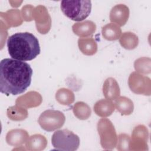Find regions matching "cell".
Masks as SVG:
<instances>
[{"label":"cell","mask_w":151,"mask_h":151,"mask_svg":"<svg viewBox=\"0 0 151 151\" xmlns=\"http://www.w3.org/2000/svg\"><path fill=\"white\" fill-rule=\"evenodd\" d=\"M150 78L140 75L136 72H133L129 78V86L131 90L134 93L149 95L150 93Z\"/></svg>","instance_id":"cell-7"},{"label":"cell","mask_w":151,"mask_h":151,"mask_svg":"<svg viewBox=\"0 0 151 151\" xmlns=\"http://www.w3.org/2000/svg\"><path fill=\"white\" fill-rule=\"evenodd\" d=\"M114 100L116 109L122 115H129L133 112V103L130 99L126 97H120Z\"/></svg>","instance_id":"cell-14"},{"label":"cell","mask_w":151,"mask_h":151,"mask_svg":"<svg viewBox=\"0 0 151 151\" xmlns=\"http://www.w3.org/2000/svg\"><path fill=\"white\" fill-rule=\"evenodd\" d=\"M7 47L12 58L22 61H31L40 53L38 40L28 32H17L9 37Z\"/></svg>","instance_id":"cell-2"},{"label":"cell","mask_w":151,"mask_h":151,"mask_svg":"<svg viewBox=\"0 0 151 151\" xmlns=\"http://www.w3.org/2000/svg\"><path fill=\"white\" fill-rule=\"evenodd\" d=\"M129 17V9L124 4H120L116 5L112 8L110 12V19L114 24L123 26Z\"/></svg>","instance_id":"cell-8"},{"label":"cell","mask_w":151,"mask_h":151,"mask_svg":"<svg viewBox=\"0 0 151 151\" xmlns=\"http://www.w3.org/2000/svg\"><path fill=\"white\" fill-rule=\"evenodd\" d=\"M73 113L74 115L79 119H87L91 114L90 107L85 103L79 101L76 103L73 106Z\"/></svg>","instance_id":"cell-17"},{"label":"cell","mask_w":151,"mask_h":151,"mask_svg":"<svg viewBox=\"0 0 151 151\" xmlns=\"http://www.w3.org/2000/svg\"><path fill=\"white\" fill-rule=\"evenodd\" d=\"M55 98L57 101L63 105H69L74 101V93L65 88H60L57 91Z\"/></svg>","instance_id":"cell-18"},{"label":"cell","mask_w":151,"mask_h":151,"mask_svg":"<svg viewBox=\"0 0 151 151\" xmlns=\"http://www.w3.org/2000/svg\"><path fill=\"white\" fill-rule=\"evenodd\" d=\"M103 93L104 97L110 100H114L119 96L120 88L114 78L109 77L105 80L103 86Z\"/></svg>","instance_id":"cell-9"},{"label":"cell","mask_w":151,"mask_h":151,"mask_svg":"<svg viewBox=\"0 0 151 151\" xmlns=\"http://www.w3.org/2000/svg\"><path fill=\"white\" fill-rule=\"evenodd\" d=\"M91 2L89 0L62 1L61 9L68 18L75 21H81L87 18L91 11Z\"/></svg>","instance_id":"cell-3"},{"label":"cell","mask_w":151,"mask_h":151,"mask_svg":"<svg viewBox=\"0 0 151 151\" xmlns=\"http://www.w3.org/2000/svg\"><path fill=\"white\" fill-rule=\"evenodd\" d=\"M114 110V104L108 99L99 100L94 106V111L96 114L102 117H106L110 116Z\"/></svg>","instance_id":"cell-12"},{"label":"cell","mask_w":151,"mask_h":151,"mask_svg":"<svg viewBox=\"0 0 151 151\" xmlns=\"http://www.w3.org/2000/svg\"><path fill=\"white\" fill-rule=\"evenodd\" d=\"M47 145V140L45 137L41 134L32 135L28 139L26 143V147L29 150H32L33 146H44L45 147Z\"/></svg>","instance_id":"cell-19"},{"label":"cell","mask_w":151,"mask_h":151,"mask_svg":"<svg viewBox=\"0 0 151 151\" xmlns=\"http://www.w3.org/2000/svg\"><path fill=\"white\" fill-rule=\"evenodd\" d=\"M52 146L57 150L74 151L80 145L79 137L68 129L55 131L51 137Z\"/></svg>","instance_id":"cell-4"},{"label":"cell","mask_w":151,"mask_h":151,"mask_svg":"<svg viewBox=\"0 0 151 151\" xmlns=\"http://www.w3.org/2000/svg\"><path fill=\"white\" fill-rule=\"evenodd\" d=\"M138 37L134 33L126 32L123 34L120 38L121 45L126 49L132 50L135 48L138 45Z\"/></svg>","instance_id":"cell-16"},{"label":"cell","mask_w":151,"mask_h":151,"mask_svg":"<svg viewBox=\"0 0 151 151\" xmlns=\"http://www.w3.org/2000/svg\"><path fill=\"white\" fill-rule=\"evenodd\" d=\"M73 31L75 34L81 37L90 36L96 31V25L91 21H85L74 24L72 27Z\"/></svg>","instance_id":"cell-10"},{"label":"cell","mask_w":151,"mask_h":151,"mask_svg":"<svg viewBox=\"0 0 151 151\" xmlns=\"http://www.w3.org/2000/svg\"><path fill=\"white\" fill-rule=\"evenodd\" d=\"M28 139V134L23 129H13L9 131L6 136V142L12 146L23 144Z\"/></svg>","instance_id":"cell-11"},{"label":"cell","mask_w":151,"mask_h":151,"mask_svg":"<svg viewBox=\"0 0 151 151\" xmlns=\"http://www.w3.org/2000/svg\"><path fill=\"white\" fill-rule=\"evenodd\" d=\"M65 120V116L61 111L47 110L40 114L38 122L42 129L51 132L61 128L64 124Z\"/></svg>","instance_id":"cell-5"},{"label":"cell","mask_w":151,"mask_h":151,"mask_svg":"<svg viewBox=\"0 0 151 151\" xmlns=\"http://www.w3.org/2000/svg\"><path fill=\"white\" fill-rule=\"evenodd\" d=\"M80 50L85 55H91L94 54L97 50V45L92 38H81L78 40Z\"/></svg>","instance_id":"cell-13"},{"label":"cell","mask_w":151,"mask_h":151,"mask_svg":"<svg viewBox=\"0 0 151 151\" xmlns=\"http://www.w3.org/2000/svg\"><path fill=\"white\" fill-rule=\"evenodd\" d=\"M97 129L101 137V143L103 147L106 146V142H111L113 146H115L117 142V136L114 127L107 119H100L97 124Z\"/></svg>","instance_id":"cell-6"},{"label":"cell","mask_w":151,"mask_h":151,"mask_svg":"<svg viewBox=\"0 0 151 151\" xmlns=\"http://www.w3.org/2000/svg\"><path fill=\"white\" fill-rule=\"evenodd\" d=\"M121 33L120 27L114 23L108 24L102 28V35L107 40H116L120 37Z\"/></svg>","instance_id":"cell-15"},{"label":"cell","mask_w":151,"mask_h":151,"mask_svg":"<svg viewBox=\"0 0 151 151\" xmlns=\"http://www.w3.org/2000/svg\"><path fill=\"white\" fill-rule=\"evenodd\" d=\"M32 70L25 61L4 58L0 63V91L6 96L26 91L31 83Z\"/></svg>","instance_id":"cell-1"}]
</instances>
